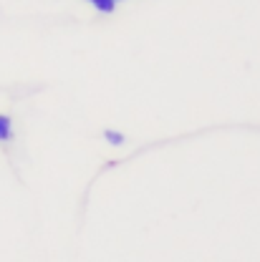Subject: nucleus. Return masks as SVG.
<instances>
[{
    "label": "nucleus",
    "instance_id": "f257e3e1",
    "mask_svg": "<svg viewBox=\"0 0 260 262\" xmlns=\"http://www.w3.org/2000/svg\"><path fill=\"white\" fill-rule=\"evenodd\" d=\"M13 141V119L8 114H0V144L8 146Z\"/></svg>",
    "mask_w": 260,
    "mask_h": 262
},
{
    "label": "nucleus",
    "instance_id": "f03ea898",
    "mask_svg": "<svg viewBox=\"0 0 260 262\" xmlns=\"http://www.w3.org/2000/svg\"><path fill=\"white\" fill-rule=\"evenodd\" d=\"M84 3L94 5V10H98L101 15H111L119 8V3H124V0H84Z\"/></svg>",
    "mask_w": 260,
    "mask_h": 262
}]
</instances>
